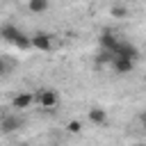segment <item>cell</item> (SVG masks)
I'll list each match as a JSON object with an SVG mask.
<instances>
[{
    "mask_svg": "<svg viewBox=\"0 0 146 146\" xmlns=\"http://www.w3.org/2000/svg\"><path fill=\"white\" fill-rule=\"evenodd\" d=\"M114 55H121V57H128V59H137V57H139V50H137L135 43L119 39V43H116V48H114Z\"/></svg>",
    "mask_w": 146,
    "mask_h": 146,
    "instance_id": "cell-4",
    "label": "cell"
},
{
    "mask_svg": "<svg viewBox=\"0 0 146 146\" xmlns=\"http://www.w3.org/2000/svg\"><path fill=\"white\" fill-rule=\"evenodd\" d=\"M27 7H30V11L41 14V11H46V9H48V0H30V2H27Z\"/></svg>",
    "mask_w": 146,
    "mask_h": 146,
    "instance_id": "cell-12",
    "label": "cell"
},
{
    "mask_svg": "<svg viewBox=\"0 0 146 146\" xmlns=\"http://www.w3.org/2000/svg\"><path fill=\"white\" fill-rule=\"evenodd\" d=\"M110 66H112L119 75H125V73H132V68H135V59H128V57L114 55L112 62H110Z\"/></svg>",
    "mask_w": 146,
    "mask_h": 146,
    "instance_id": "cell-2",
    "label": "cell"
},
{
    "mask_svg": "<svg viewBox=\"0 0 146 146\" xmlns=\"http://www.w3.org/2000/svg\"><path fill=\"white\" fill-rule=\"evenodd\" d=\"M116 43H119V39L114 36V32H103L100 34V48H105V50H110L112 55H114V48H116Z\"/></svg>",
    "mask_w": 146,
    "mask_h": 146,
    "instance_id": "cell-7",
    "label": "cell"
},
{
    "mask_svg": "<svg viewBox=\"0 0 146 146\" xmlns=\"http://www.w3.org/2000/svg\"><path fill=\"white\" fill-rule=\"evenodd\" d=\"M18 32H21V30H18L16 25H11V23H5V25H0V36H2L5 41H9V43H11V41L18 36Z\"/></svg>",
    "mask_w": 146,
    "mask_h": 146,
    "instance_id": "cell-8",
    "label": "cell"
},
{
    "mask_svg": "<svg viewBox=\"0 0 146 146\" xmlns=\"http://www.w3.org/2000/svg\"><path fill=\"white\" fill-rule=\"evenodd\" d=\"M34 103H36L39 107H43V110H52V107H57V103H59V94H57L55 89H41V91L34 96Z\"/></svg>",
    "mask_w": 146,
    "mask_h": 146,
    "instance_id": "cell-1",
    "label": "cell"
},
{
    "mask_svg": "<svg viewBox=\"0 0 146 146\" xmlns=\"http://www.w3.org/2000/svg\"><path fill=\"white\" fill-rule=\"evenodd\" d=\"M141 123H144V128H146V112L141 114Z\"/></svg>",
    "mask_w": 146,
    "mask_h": 146,
    "instance_id": "cell-15",
    "label": "cell"
},
{
    "mask_svg": "<svg viewBox=\"0 0 146 146\" xmlns=\"http://www.w3.org/2000/svg\"><path fill=\"white\" fill-rule=\"evenodd\" d=\"M110 14H112L114 18H125V16H128V7H121V5H114V7L110 9Z\"/></svg>",
    "mask_w": 146,
    "mask_h": 146,
    "instance_id": "cell-13",
    "label": "cell"
},
{
    "mask_svg": "<svg viewBox=\"0 0 146 146\" xmlns=\"http://www.w3.org/2000/svg\"><path fill=\"white\" fill-rule=\"evenodd\" d=\"M21 128H23V119H18L16 114L2 116V121H0V130H2V132H16V130H21Z\"/></svg>",
    "mask_w": 146,
    "mask_h": 146,
    "instance_id": "cell-6",
    "label": "cell"
},
{
    "mask_svg": "<svg viewBox=\"0 0 146 146\" xmlns=\"http://www.w3.org/2000/svg\"><path fill=\"white\" fill-rule=\"evenodd\" d=\"M32 103H34V96H32L30 91H21V94H16V96L11 98V107H14V110H27Z\"/></svg>",
    "mask_w": 146,
    "mask_h": 146,
    "instance_id": "cell-5",
    "label": "cell"
},
{
    "mask_svg": "<svg viewBox=\"0 0 146 146\" xmlns=\"http://www.w3.org/2000/svg\"><path fill=\"white\" fill-rule=\"evenodd\" d=\"M89 121L96 123V125L107 123V114H105V110H100V107H91V110H89Z\"/></svg>",
    "mask_w": 146,
    "mask_h": 146,
    "instance_id": "cell-9",
    "label": "cell"
},
{
    "mask_svg": "<svg viewBox=\"0 0 146 146\" xmlns=\"http://www.w3.org/2000/svg\"><path fill=\"white\" fill-rule=\"evenodd\" d=\"M11 43H14L18 50H27V48H32V39H30V36H25L23 32H18V36H16Z\"/></svg>",
    "mask_w": 146,
    "mask_h": 146,
    "instance_id": "cell-10",
    "label": "cell"
},
{
    "mask_svg": "<svg viewBox=\"0 0 146 146\" xmlns=\"http://www.w3.org/2000/svg\"><path fill=\"white\" fill-rule=\"evenodd\" d=\"M30 39H32V48H36V50H52V46H55L52 43V36L48 32H36Z\"/></svg>",
    "mask_w": 146,
    "mask_h": 146,
    "instance_id": "cell-3",
    "label": "cell"
},
{
    "mask_svg": "<svg viewBox=\"0 0 146 146\" xmlns=\"http://www.w3.org/2000/svg\"><path fill=\"white\" fill-rule=\"evenodd\" d=\"M66 128H68V132H80V130H82V123H80V121H68Z\"/></svg>",
    "mask_w": 146,
    "mask_h": 146,
    "instance_id": "cell-14",
    "label": "cell"
},
{
    "mask_svg": "<svg viewBox=\"0 0 146 146\" xmlns=\"http://www.w3.org/2000/svg\"><path fill=\"white\" fill-rule=\"evenodd\" d=\"M14 66H16V64H14L11 59H7V57L0 55V78H7V75L14 71Z\"/></svg>",
    "mask_w": 146,
    "mask_h": 146,
    "instance_id": "cell-11",
    "label": "cell"
},
{
    "mask_svg": "<svg viewBox=\"0 0 146 146\" xmlns=\"http://www.w3.org/2000/svg\"><path fill=\"white\" fill-rule=\"evenodd\" d=\"M0 121H2V114H0Z\"/></svg>",
    "mask_w": 146,
    "mask_h": 146,
    "instance_id": "cell-16",
    "label": "cell"
}]
</instances>
